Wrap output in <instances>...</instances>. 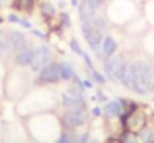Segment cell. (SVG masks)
<instances>
[{
	"label": "cell",
	"instance_id": "2",
	"mask_svg": "<svg viewBox=\"0 0 154 143\" xmlns=\"http://www.w3.org/2000/svg\"><path fill=\"white\" fill-rule=\"evenodd\" d=\"M81 32H83L85 38H86L88 45L93 50H98L101 45H103V30L96 28L93 23L90 22H81Z\"/></svg>",
	"mask_w": 154,
	"mask_h": 143
},
{
	"label": "cell",
	"instance_id": "27",
	"mask_svg": "<svg viewBox=\"0 0 154 143\" xmlns=\"http://www.w3.org/2000/svg\"><path fill=\"white\" fill-rule=\"evenodd\" d=\"M151 90H152V93H154V82H152V86H151Z\"/></svg>",
	"mask_w": 154,
	"mask_h": 143
},
{
	"label": "cell",
	"instance_id": "21",
	"mask_svg": "<svg viewBox=\"0 0 154 143\" xmlns=\"http://www.w3.org/2000/svg\"><path fill=\"white\" fill-rule=\"evenodd\" d=\"M70 45H71V48H73V52H76L78 55H83V50L80 48V45L76 43V40H71V42H70Z\"/></svg>",
	"mask_w": 154,
	"mask_h": 143
},
{
	"label": "cell",
	"instance_id": "16",
	"mask_svg": "<svg viewBox=\"0 0 154 143\" xmlns=\"http://www.w3.org/2000/svg\"><path fill=\"white\" fill-rule=\"evenodd\" d=\"M15 7L18 10H23V12H30L32 7H33V0H17Z\"/></svg>",
	"mask_w": 154,
	"mask_h": 143
},
{
	"label": "cell",
	"instance_id": "20",
	"mask_svg": "<svg viewBox=\"0 0 154 143\" xmlns=\"http://www.w3.org/2000/svg\"><path fill=\"white\" fill-rule=\"evenodd\" d=\"M55 143H73V140H71V136L68 135V133H61Z\"/></svg>",
	"mask_w": 154,
	"mask_h": 143
},
{
	"label": "cell",
	"instance_id": "26",
	"mask_svg": "<svg viewBox=\"0 0 154 143\" xmlns=\"http://www.w3.org/2000/svg\"><path fill=\"white\" fill-rule=\"evenodd\" d=\"M63 23L65 25H70V17H68V13H63Z\"/></svg>",
	"mask_w": 154,
	"mask_h": 143
},
{
	"label": "cell",
	"instance_id": "4",
	"mask_svg": "<svg viewBox=\"0 0 154 143\" xmlns=\"http://www.w3.org/2000/svg\"><path fill=\"white\" fill-rule=\"evenodd\" d=\"M61 102H63L65 106H70V108H83L85 106L83 90L78 88V86H71V88L65 90L61 93Z\"/></svg>",
	"mask_w": 154,
	"mask_h": 143
},
{
	"label": "cell",
	"instance_id": "23",
	"mask_svg": "<svg viewBox=\"0 0 154 143\" xmlns=\"http://www.w3.org/2000/svg\"><path fill=\"white\" fill-rule=\"evenodd\" d=\"M88 141V133H81L80 136H76V143H86Z\"/></svg>",
	"mask_w": 154,
	"mask_h": 143
},
{
	"label": "cell",
	"instance_id": "18",
	"mask_svg": "<svg viewBox=\"0 0 154 143\" xmlns=\"http://www.w3.org/2000/svg\"><path fill=\"white\" fill-rule=\"evenodd\" d=\"M8 48V42H7V37H5L4 30H0V55H4Z\"/></svg>",
	"mask_w": 154,
	"mask_h": 143
},
{
	"label": "cell",
	"instance_id": "19",
	"mask_svg": "<svg viewBox=\"0 0 154 143\" xmlns=\"http://www.w3.org/2000/svg\"><path fill=\"white\" fill-rule=\"evenodd\" d=\"M42 13H43L45 17H51L55 13V7L51 5V3H43V5H42Z\"/></svg>",
	"mask_w": 154,
	"mask_h": 143
},
{
	"label": "cell",
	"instance_id": "12",
	"mask_svg": "<svg viewBox=\"0 0 154 143\" xmlns=\"http://www.w3.org/2000/svg\"><path fill=\"white\" fill-rule=\"evenodd\" d=\"M103 53H104V57L106 58H109V57H113L114 55V52H116V48H118V43H116V40L113 38V37H106V38L103 40Z\"/></svg>",
	"mask_w": 154,
	"mask_h": 143
},
{
	"label": "cell",
	"instance_id": "5",
	"mask_svg": "<svg viewBox=\"0 0 154 143\" xmlns=\"http://www.w3.org/2000/svg\"><path fill=\"white\" fill-rule=\"evenodd\" d=\"M126 67V62H124L123 57H109V58L104 62V72L108 73V76L113 80H121V75H123V70Z\"/></svg>",
	"mask_w": 154,
	"mask_h": 143
},
{
	"label": "cell",
	"instance_id": "22",
	"mask_svg": "<svg viewBox=\"0 0 154 143\" xmlns=\"http://www.w3.org/2000/svg\"><path fill=\"white\" fill-rule=\"evenodd\" d=\"M93 76H94V80H96L98 83H104V82H106V78H104L101 73H98V72H93Z\"/></svg>",
	"mask_w": 154,
	"mask_h": 143
},
{
	"label": "cell",
	"instance_id": "25",
	"mask_svg": "<svg viewBox=\"0 0 154 143\" xmlns=\"http://www.w3.org/2000/svg\"><path fill=\"white\" fill-rule=\"evenodd\" d=\"M8 20H10V22H15V23H18V20H20V18H18V17L15 15V13H10V15H8Z\"/></svg>",
	"mask_w": 154,
	"mask_h": 143
},
{
	"label": "cell",
	"instance_id": "10",
	"mask_svg": "<svg viewBox=\"0 0 154 143\" xmlns=\"http://www.w3.org/2000/svg\"><path fill=\"white\" fill-rule=\"evenodd\" d=\"M33 55H35V48L25 47V48H22L18 53H15V62H17L18 65H22V67L30 65L32 60H33Z\"/></svg>",
	"mask_w": 154,
	"mask_h": 143
},
{
	"label": "cell",
	"instance_id": "13",
	"mask_svg": "<svg viewBox=\"0 0 154 143\" xmlns=\"http://www.w3.org/2000/svg\"><path fill=\"white\" fill-rule=\"evenodd\" d=\"M119 82L123 83L126 88H131V86H133V63H126Z\"/></svg>",
	"mask_w": 154,
	"mask_h": 143
},
{
	"label": "cell",
	"instance_id": "24",
	"mask_svg": "<svg viewBox=\"0 0 154 143\" xmlns=\"http://www.w3.org/2000/svg\"><path fill=\"white\" fill-rule=\"evenodd\" d=\"M124 143H137V136L128 135V136H126V141H124Z\"/></svg>",
	"mask_w": 154,
	"mask_h": 143
},
{
	"label": "cell",
	"instance_id": "15",
	"mask_svg": "<svg viewBox=\"0 0 154 143\" xmlns=\"http://www.w3.org/2000/svg\"><path fill=\"white\" fill-rule=\"evenodd\" d=\"M60 76L61 80H71L75 78V70L70 63H60Z\"/></svg>",
	"mask_w": 154,
	"mask_h": 143
},
{
	"label": "cell",
	"instance_id": "11",
	"mask_svg": "<svg viewBox=\"0 0 154 143\" xmlns=\"http://www.w3.org/2000/svg\"><path fill=\"white\" fill-rule=\"evenodd\" d=\"M103 112L106 116H119L123 113V103L121 102H109L103 106Z\"/></svg>",
	"mask_w": 154,
	"mask_h": 143
},
{
	"label": "cell",
	"instance_id": "9",
	"mask_svg": "<svg viewBox=\"0 0 154 143\" xmlns=\"http://www.w3.org/2000/svg\"><path fill=\"white\" fill-rule=\"evenodd\" d=\"M7 42H8V48H10V52L14 53H18L22 48H25V37L22 32H17V30H12L10 33H8L7 37Z\"/></svg>",
	"mask_w": 154,
	"mask_h": 143
},
{
	"label": "cell",
	"instance_id": "6",
	"mask_svg": "<svg viewBox=\"0 0 154 143\" xmlns=\"http://www.w3.org/2000/svg\"><path fill=\"white\" fill-rule=\"evenodd\" d=\"M123 122L131 133H139L141 130L144 128V125H146V116H144V113L141 112V110L136 108V110H133L129 115L124 116Z\"/></svg>",
	"mask_w": 154,
	"mask_h": 143
},
{
	"label": "cell",
	"instance_id": "3",
	"mask_svg": "<svg viewBox=\"0 0 154 143\" xmlns=\"http://www.w3.org/2000/svg\"><path fill=\"white\" fill-rule=\"evenodd\" d=\"M61 80L60 76V63L57 62H51L48 63L47 67L40 70L37 76V83L38 85H47V83H58Z\"/></svg>",
	"mask_w": 154,
	"mask_h": 143
},
{
	"label": "cell",
	"instance_id": "14",
	"mask_svg": "<svg viewBox=\"0 0 154 143\" xmlns=\"http://www.w3.org/2000/svg\"><path fill=\"white\" fill-rule=\"evenodd\" d=\"M139 138L143 143H154V126L151 125H144V128L139 132Z\"/></svg>",
	"mask_w": 154,
	"mask_h": 143
},
{
	"label": "cell",
	"instance_id": "8",
	"mask_svg": "<svg viewBox=\"0 0 154 143\" xmlns=\"http://www.w3.org/2000/svg\"><path fill=\"white\" fill-rule=\"evenodd\" d=\"M50 58H51V53H50V48L47 45H40L35 48V55H33V60L30 63V68L33 72H40L43 67H47L50 63Z\"/></svg>",
	"mask_w": 154,
	"mask_h": 143
},
{
	"label": "cell",
	"instance_id": "7",
	"mask_svg": "<svg viewBox=\"0 0 154 143\" xmlns=\"http://www.w3.org/2000/svg\"><path fill=\"white\" fill-rule=\"evenodd\" d=\"M88 113L85 112V108H70L63 115V123L70 128H78L83 123H86Z\"/></svg>",
	"mask_w": 154,
	"mask_h": 143
},
{
	"label": "cell",
	"instance_id": "1",
	"mask_svg": "<svg viewBox=\"0 0 154 143\" xmlns=\"http://www.w3.org/2000/svg\"><path fill=\"white\" fill-rule=\"evenodd\" d=\"M154 78V67L147 62H136L133 63V86L131 88L137 95H146L149 93L152 86Z\"/></svg>",
	"mask_w": 154,
	"mask_h": 143
},
{
	"label": "cell",
	"instance_id": "17",
	"mask_svg": "<svg viewBox=\"0 0 154 143\" xmlns=\"http://www.w3.org/2000/svg\"><path fill=\"white\" fill-rule=\"evenodd\" d=\"M83 5L90 10H96L103 5V0H83Z\"/></svg>",
	"mask_w": 154,
	"mask_h": 143
}]
</instances>
